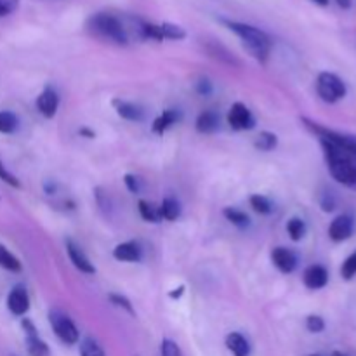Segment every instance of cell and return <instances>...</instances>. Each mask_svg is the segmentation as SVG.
Instances as JSON below:
<instances>
[{"label":"cell","instance_id":"obj_1","mask_svg":"<svg viewBox=\"0 0 356 356\" xmlns=\"http://www.w3.org/2000/svg\"><path fill=\"white\" fill-rule=\"evenodd\" d=\"M318 141L322 145L330 176L343 186L356 191V156L329 139H318Z\"/></svg>","mask_w":356,"mask_h":356},{"label":"cell","instance_id":"obj_2","mask_svg":"<svg viewBox=\"0 0 356 356\" xmlns=\"http://www.w3.org/2000/svg\"><path fill=\"white\" fill-rule=\"evenodd\" d=\"M222 24L242 40L243 47L250 52L252 58H256L259 63H266L271 51V38L266 31L259 30L252 24L240 23V21L222 19Z\"/></svg>","mask_w":356,"mask_h":356},{"label":"cell","instance_id":"obj_3","mask_svg":"<svg viewBox=\"0 0 356 356\" xmlns=\"http://www.w3.org/2000/svg\"><path fill=\"white\" fill-rule=\"evenodd\" d=\"M87 30L97 38L111 42L115 45H127L131 37H129L127 24L124 19L111 13H96L87 21Z\"/></svg>","mask_w":356,"mask_h":356},{"label":"cell","instance_id":"obj_4","mask_svg":"<svg viewBox=\"0 0 356 356\" xmlns=\"http://www.w3.org/2000/svg\"><path fill=\"white\" fill-rule=\"evenodd\" d=\"M316 92H318L322 101L329 104H336L337 101H341L346 96L348 87L344 80L337 76L336 73L322 72L316 76Z\"/></svg>","mask_w":356,"mask_h":356},{"label":"cell","instance_id":"obj_5","mask_svg":"<svg viewBox=\"0 0 356 356\" xmlns=\"http://www.w3.org/2000/svg\"><path fill=\"white\" fill-rule=\"evenodd\" d=\"M49 323H51L52 327V332L56 334V337H58L63 344L73 346V344L79 343V329H76L73 320L70 318L66 313L59 312V309H51V312H49Z\"/></svg>","mask_w":356,"mask_h":356},{"label":"cell","instance_id":"obj_6","mask_svg":"<svg viewBox=\"0 0 356 356\" xmlns=\"http://www.w3.org/2000/svg\"><path fill=\"white\" fill-rule=\"evenodd\" d=\"M306 127L313 132L318 139H329V141L336 143V145L343 146L348 152H351L356 156V134H344V132L332 131V129H327L323 125L316 124V122L309 120V118H302Z\"/></svg>","mask_w":356,"mask_h":356},{"label":"cell","instance_id":"obj_7","mask_svg":"<svg viewBox=\"0 0 356 356\" xmlns=\"http://www.w3.org/2000/svg\"><path fill=\"white\" fill-rule=\"evenodd\" d=\"M228 124L233 131H250L256 127V117L243 103H233L228 111Z\"/></svg>","mask_w":356,"mask_h":356},{"label":"cell","instance_id":"obj_8","mask_svg":"<svg viewBox=\"0 0 356 356\" xmlns=\"http://www.w3.org/2000/svg\"><path fill=\"white\" fill-rule=\"evenodd\" d=\"M21 327L24 330V341H26V350L30 356H51V350H49L47 343L40 339L37 329H35L33 322L24 318L21 322Z\"/></svg>","mask_w":356,"mask_h":356},{"label":"cell","instance_id":"obj_9","mask_svg":"<svg viewBox=\"0 0 356 356\" xmlns=\"http://www.w3.org/2000/svg\"><path fill=\"white\" fill-rule=\"evenodd\" d=\"M355 233V219L350 214H341L330 222L329 226V236L332 242L341 243L346 242L348 238H351Z\"/></svg>","mask_w":356,"mask_h":356},{"label":"cell","instance_id":"obj_10","mask_svg":"<svg viewBox=\"0 0 356 356\" xmlns=\"http://www.w3.org/2000/svg\"><path fill=\"white\" fill-rule=\"evenodd\" d=\"M7 309L14 316H24L30 309V296L23 285H16L7 296Z\"/></svg>","mask_w":356,"mask_h":356},{"label":"cell","instance_id":"obj_11","mask_svg":"<svg viewBox=\"0 0 356 356\" xmlns=\"http://www.w3.org/2000/svg\"><path fill=\"white\" fill-rule=\"evenodd\" d=\"M66 252H68V257H70V261L73 263V266H75L80 273H86V275L96 273V268H94V264L90 263V259L86 256V252H83V250L80 249V247L76 245L72 238L66 240Z\"/></svg>","mask_w":356,"mask_h":356},{"label":"cell","instance_id":"obj_12","mask_svg":"<svg viewBox=\"0 0 356 356\" xmlns=\"http://www.w3.org/2000/svg\"><path fill=\"white\" fill-rule=\"evenodd\" d=\"M59 108V96L52 87H45L37 97V110L42 117L52 118L56 117Z\"/></svg>","mask_w":356,"mask_h":356},{"label":"cell","instance_id":"obj_13","mask_svg":"<svg viewBox=\"0 0 356 356\" xmlns=\"http://www.w3.org/2000/svg\"><path fill=\"white\" fill-rule=\"evenodd\" d=\"M302 282L309 291H320L329 284V271L322 264H312L305 270L302 275Z\"/></svg>","mask_w":356,"mask_h":356},{"label":"cell","instance_id":"obj_14","mask_svg":"<svg viewBox=\"0 0 356 356\" xmlns=\"http://www.w3.org/2000/svg\"><path fill=\"white\" fill-rule=\"evenodd\" d=\"M271 261H273V264L282 271V273L287 275L294 273L299 263L296 252H292L287 247H277V249L271 252Z\"/></svg>","mask_w":356,"mask_h":356},{"label":"cell","instance_id":"obj_15","mask_svg":"<svg viewBox=\"0 0 356 356\" xmlns=\"http://www.w3.org/2000/svg\"><path fill=\"white\" fill-rule=\"evenodd\" d=\"M113 257L122 263H139L143 259V250L138 242H124L115 247Z\"/></svg>","mask_w":356,"mask_h":356},{"label":"cell","instance_id":"obj_16","mask_svg":"<svg viewBox=\"0 0 356 356\" xmlns=\"http://www.w3.org/2000/svg\"><path fill=\"white\" fill-rule=\"evenodd\" d=\"M219 124H221V117H219L218 111L205 110L197 117L195 127L200 134H212V132L218 131Z\"/></svg>","mask_w":356,"mask_h":356},{"label":"cell","instance_id":"obj_17","mask_svg":"<svg viewBox=\"0 0 356 356\" xmlns=\"http://www.w3.org/2000/svg\"><path fill=\"white\" fill-rule=\"evenodd\" d=\"M113 106H115V110H117L118 117H122L124 120L141 122L143 117H145V111H143V108L138 106L136 103H131V101L115 99Z\"/></svg>","mask_w":356,"mask_h":356},{"label":"cell","instance_id":"obj_18","mask_svg":"<svg viewBox=\"0 0 356 356\" xmlns=\"http://www.w3.org/2000/svg\"><path fill=\"white\" fill-rule=\"evenodd\" d=\"M226 348L233 356H250V343L240 332H229L225 339Z\"/></svg>","mask_w":356,"mask_h":356},{"label":"cell","instance_id":"obj_19","mask_svg":"<svg viewBox=\"0 0 356 356\" xmlns=\"http://www.w3.org/2000/svg\"><path fill=\"white\" fill-rule=\"evenodd\" d=\"M179 120H181L179 111H177V110H165L162 115H159V117L153 120L152 131L155 132V134L162 136L163 132H167L170 127H174V125H176Z\"/></svg>","mask_w":356,"mask_h":356},{"label":"cell","instance_id":"obj_20","mask_svg":"<svg viewBox=\"0 0 356 356\" xmlns=\"http://www.w3.org/2000/svg\"><path fill=\"white\" fill-rule=\"evenodd\" d=\"M159 212H160V218L165 219V221H176V219L181 216L179 202L172 197L163 198V202L159 207Z\"/></svg>","mask_w":356,"mask_h":356},{"label":"cell","instance_id":"obj_21","mask_svg":"<svg viewBox=\"0 0 356 356\" xmlns=\"http://www.w3.org/2000/svg\"><path fill=\"white\" fill-rule=\"evenodd\" d=\"M0 268L10 271V273H19V271L23 270L21 261L3 245H0Z\"/></svg>","mask_w":356,"mask_h":356},{"label":"cell","instance_id":"obj_22","mask_svg":"<svg viewBox=\"0 0 356 356\" xmlns=\"http://www.w3.org/2000/svg\"><path fill=\"white\" fill-rule=\"evenodd\" d=\"M222 214H225V218L228 219L233 226H236V228L243 229L247 228V226H250V218L245 214V212L240 211V209L226 207L225 211H222Z\"/></svg>","mask_w":356,"mask_h":356},{"label":"cell","instance_id":"obj_23","mask_svg":"<svg viewBox=\"0 0 356 356\" xmlns=\"http://www.w3.org/2000/svg\"><path fill=\"white\" fill-rule=\"evenodd\" d=\"M278 145V136L273 134V132H261L256 139H254V146L259 152H271V149L277 148Z\"/></svg>","mask_w":356,"mask_h":356},{"label":"cell","instance_id":"obj_24","mask_svg":"<svg viewBox=\"0 0 356 356\" xmlns=\"http://www.w3.org/2000/svg\"><path fill=\"white\" fill-rule=\"evenodd\" d=\"M19 127V118L13 111H0V134H13Z\"/></svg>","mask_w":356,"mask_h":356},{"label":"cell","instance_id":"obj_25","mask_svg":"<svg viewBox=\"0 0 356 356\" xmlns=\"http://www.w3.org/2000/svg\"><path fill=\"white\" fill-rule=\"evenodd\" d=\"M138 211L139 214H141V218L145 219L146 222H160L162 221V218H160V212H159V207H155L153 204H149V202L146 200H139L138 202Z\"/></svg>","mask_w":356,"mask_h":356},{"label":"cell","instance_id":"obj_26","mask_svg":"<svg viewBox=\"0 0 356 356\" xmlns=\"http://www.w3.org/2000/svg\"><path fill=\"white\" fill-rule=\"evenodd\" d=\"M287 233L289 236H291L292 242H301L306 235V222L299 218L289 219Z\"/></svg>","mask_w":356,"mask_h":356},{"label":"cell","instance_id":"obj_27","mask_svg":"<svg viewBox=\"0 0 356 356\" xmlns=\"http://www.w3.org/2000/svg\"><path fill=\"white\" fill-rule=\"evenodd\" d=\"M80 356H106L103 348L99 346L97 341H94L92 337H83L80 341Z\"/></svg>","mask_w":356,"mask_h":356},{"label":"cell","instance_id":"obj_28","mask_svg":"<svg viewBox=\"0 0 356 356\" xmlns=\"http://www.w3.org/2000/svg\"><path fill=\"white\" fill-rule=\"evenodd\" d=\"M250 207L261 216H268L273 212V204L270 202V198L264 197V195H252L250 197Z\"/></svg>","mask_w":356,"mask_h":356},{"label":"cell","instance_id":"obj_29","mask_svg":"<svg viewBox=\"0 0 356 356\" xmlns=\"http://www.w3.org/2000/svg\"><path fill=\"white\" fill-rule=\"evenodd\" d=\"M341 277H343V280L346 282L353 280L356 277V250L344 259L343 266H341Z\"/></svg>","mask_w":356,"mask_h":356},{"label":"cell","instance_id":"obj_30","mask_svg":"<svg viewBox=\"0 0 356 356\" xmlns=\"http://www.w3.org/2000/svg\"><path fill=\"white\" fill-rule=\"evenodd\" d=\"M207 51H209V54L212 56V58H218V59H221V61L232 63V65H233V63H236L235 58H233V56L229 54V52L226 51L222 45L216 44V42H212V44L207 45Z\"/></svg>","mask_w":356,"mask_h":356},{"label":"cell","instance_id":"obj_31","mask_svg":"<svg viewBox=\"0 0 356 356\" xmlns=\"http://www.w3.org/2000/svg\"><path fill=\"white\" fill-rule=\"evenodd\" d=\"M108 299H110L111 305H113L115 308L124 309V312L129 313V315H131V316L136 315L134 306L131 305V301H129V299L125 298V296H122V294H110V296H108Z\"/></svg>","mask_w":356,"mask_h":356},{"label":"cell","instance_id":"obj_32","mask_svg":"<svg viewBox=\"0 0 356 356\" xmlns=\"http://www.w3.org/2000/svg\"><path fill=\"white\" fill-rule=\"evenodd\" d=\"M306 329L312 334H320L325 330V320L318 315H309L306 318Z\"/></svg>","mask_w":356,"mask_h":356},{"label":"cell","instance_id":"obj_33","mask_svg":"<svg viewBox=\"0 0 356 356\" xmlns=\"http://www.w3.org/2000/svg\"><path fill=\"white\" fill-rule=\"evenodd\" d=\"M160 356H184L181 348L172 339H163L160 344Z\"/></svg>","mask_w":356,"mask_h":356},{"label":"cell","instance_id":"obj_34","mask_svg":"<svg viewBox=\"0 0 356 356\" xmlns=\"http://www.w3.org/2000/svg\"><path fill=\"white\" fill-rule=\"evenodd\" d=\"M0 179H2L6 184H9V186H13V188H19L21 186L19 181H17V177L14 176V174H10L9 170H7V167L3 165L2 160H0Z\"/></svg>","mask_w":356,"mask_h":356},{"label":"cell","instance_id":"obj_35","mask_svg":"<svg viewBox=\"0 0 356 356\" xmlns=\"http://www.w3.org/2000/svg\"><path fill=\"white\" fill-rule=\"evenodd\" d=\"M19 7V0H0V17L10 16Z\"/></svg>","mask_w":356,"mask_h":356},{"label":"cell","instance_id":"obj_36","mask_svg":"<svg viewBox=\"0 0 356 356\" xmlns=\"http://www.w3.org/2000/svg\"><path fill=\"white\" fill-rule=\"evenodd\" d=\"M124 183L125 186H127V190L131 191V193H139L141 191V179H139L138 176H134V174H125L124 177Z\"/></svg>","mask_w":356,"mask_h":356},{"label":"cell","instance_id":"obj_37","mask_svg":"<svg viewBox=\"0 0 356 356\" xmlns=\"http://www.w3.org/2000/svg\"><path fill=\"white\" fill-rule=\"evenodd\" d=\"M336 198H334L332 191H325L322 193V198H320V205H322V211L325 212H332L336 209Z\"/></svg>","mask_w":356,"mask_h":356},{"label":"cell","instance_id":"obj_38","mask_svg":"<svg viewBox=\"0 0 356 356\" xmlns=\"http://www.w3.org/2000/svg\"><path fill=\"white\" fill-rule=\"evenodd\" d=\"M197 92L200 94V96H211V92H212V83L209 82L207 79H202L200 82L197 83Z\"/></svg>","mask_w":356,"mask_h":356},{"label":"cell","instance_id":"obj_39","mask_svg":"<svg viewBox=\"0 0 356 356\" xmlns=\"http://www.w3.org/2000/svg\"><path fill=\"white\" fill-rule=\"evenodd\" d=\"M336 2L341 9H350L351 7V0H336Z\"/></svg>","mask_w":356,"mask_h":356},{"label":"cell","instance_id":"obj_40","mask_svg":"<svg viewBox=\"0 0 356 356\" xmlns=\"http://www.w3.org/2000/svg\"><path fill=\"white\" fill-rule=\"evenodd\" d=\"M177 292H170V298L172 299H176V298H181V296H183V292H184V287H179V289H176Z\"/></svg>","mask_w":356,"mask_h":356},{"label":"cell","instance_id":"obj_41","mask_svg":"<svg viewBox=\"0 0 356 356\" xmlns=\"http://www.w3.org/2000/svg\"><path fill=\"white\" fill-rule=\"evenodd\" d=\"M80 134H83V136H87V138H94V132H90V131H87V129H82V131H80Z\"/></svg>","mask_w":356,"mask_h":356},{"label":"cell","instance_id":"obj_42","mask_svg":"<svg viewBox=\"0 0 356 356\" xmlns=\"http://www.w3.org/2000/svg\"><path fill=\"white\" fill-rule=\"evenodd\" d=\"M313 2L318 3V6H323V7H325V6H329L330 0H313Z\"/></svg>","mask_w":356,"mask_h":356},{"label":"cell","instance_id":"obj_43","mask_svg":"<svg viewBox=\"0 0 356 356\" xmlns=\"http://www.w3.org/2000/svg\"><path fill=\"white\" fill-rule=\"evenodd\" d=\"M332 356H346V355H343V353H339V351H336V353H334Z\"/></svg>","mask_w":356,"mask_h":356},{"label":"cell","instance_id":"obj_44","mask_svg":"<svg viewBox=\"0 0 356 356\" xmlns=\"http://www.w3.org/2000/svg\"><path fill=\"white\" fill-rule=\"evenodd\" d=\"M309 356H320V355H309Z\"/></svg>","mask_w":356,"mask_h":356}]
</instances>
